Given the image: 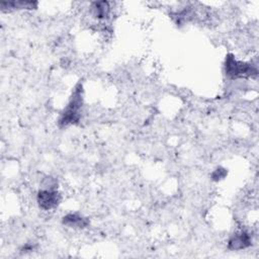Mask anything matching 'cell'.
<instances>
[{"label":"cell","instance_id":"1","mask_svg":"<svg viewBox=\"0 0 259 259\" xmlns=\"http://www.w3.org/2000/svg\"><path fill=\"white\" fill-rule=\"evenodd\" d=\"M81 104H82V87L81 85H78L71 96L68 106L65 108V110L62 112L60 116L59 123L61 126H67L69 124H74L78 122L80 118L79 110L81 108Z\"/></svg>","mask_w":259,"mask_h":259},{"label":"cell","instance_id":"2","mask_svg":"<svg viewBox=\"0 0 259 259\" xmlns=\"http://www.w3.org/2000/svg\"><path fill=\"white\" fill-rule=\"evenodd\" d=\"M226 75L230 78H248L257 76V69L254 65L237 61L232 55H229L225 63Z\"/></svg>","mask_w":259,"mask_h":259},{"label":"cell","instance_id":"3","mask_svg":"<svg viewBox=\"0 0 259 259\" xmlns=\"http://www.w3.org/2000/svg\"><path fill=\"white\" fill-rule=\"evenodd\" d=\"M37 203L40 208L50 210L55 208L61 201V194L56 189L44 188L38 191L36 196Z\"/></svg>","mask_w":259,"mask_h":259},{"label":"cell","instance_id":"4","mask_svg":"<svg viewBox=\"0 0 259 259\" xmlns=\"http://www.w3.org/2000/svg\"><path fill=\"white\" fill-rule=\"evenodd\" d=\"M251 245L250 235L245 231L235 233L229 241V249L231 250H242Z\"/></svg>","mask_w":259,"mask_h":259},{"label":"cell","instance_id":"5","mask_svg":"<svg viewBox=\"0 0 259 259\" xmlns=\"http://www.w3.org/2000/svg\"><path fill=\"white\" fill-rule=\"evenodd\" d=\"M89 221L78 213H69L63 218V224L73 229H83L87 227Z\"/></svg>","mask_w":259,"mask_h":259},{"label":"cell","instance_id":"6","mask_svg":"<svg viewBox=\"0 0 259 259\" xmlns=\"http://www.w3.org/2000/svg\"><path fill=\"white\" fill-rule=\"evenodd\" d=\"M91 13L98 19L107 18L110 13V5L107 1H98L91 4Z\"/></svg>","mask_w":259,"mask_h":259},{"label":"cell","instance_id":"7","mask_svg":"<svg viewBox=\"0 0 259 259\" xmlns=\"http://www.w3.org/2000/svg\"><path fill=\"white\" fill-rule=\"evenodd\" d=\"M37 6V2L35 1H8V2H1L0 7L4 9H34Z\"/></svg>","mask_w":259,"mask_h":259},{"label":"cell","instance_id":"8","mask_svg":"<svg viewBox=\"0 0 259 259\" xmlns=\"http://www.w3.org/2000/svg\"><path fill=\"white\" fill-rule=\"evenodd\" d=\"M225 175H226V171H225V169H217L213 173H212V175H211V177H212V179L213 180H215V181H218V180H220V179H222V178H224L225 177Z\"/></svg>","mask_w":259,"mask_h":259}]
</instances>
